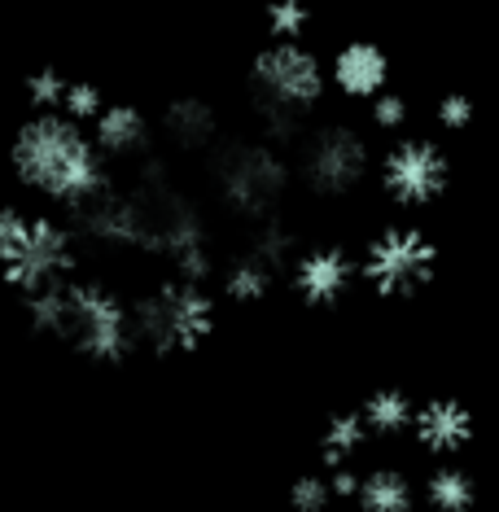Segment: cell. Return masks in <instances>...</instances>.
I'll return each mask as SVG.
<instances>
[{
	"instance_id": "4316f807",
	"label": "cell",
	"mask_w": 499,
	"mask_h": 512,
	"mask_svg": "<svg viewBox=\"0 0 499 512\" xmlns=\"http://www.w3.org/2000/svg\"><path fill=\"white\" fill-rule=\"evenodd\" d=\"M333 495L338 499H355L359 495V482H364V473H355V469H333Z\"/></svg>"
},
{
	"instance_id": "7402d4cb",
	"label": "cell",
	"mask_w": 499,
	"mask_h": 512,
	"mask_svg": "<svg viewBox=\"0 0 499 512\" xmlns=\"http://www.w3.org/2000/svg\"><path fill=\"white\" fill-rule=\"evenodd\" d=\"M66 92H71V79L53 66H44L27 79V106L31 114H62L66 110Z\"/></svg>"
},
{
	"instance_id": "6da1fadb",
	"label": "cell",
	"mask_w": 499,
	"mask_h": 512,
	"mask_svg": "<svg viewBox=\"0 0 499 512\" xmlns=\"http://www.w3.org/2000/svg\"><path fill=\"white\" fill-rule=\"evenodd\" d=\"M9 162L22 189L62 206L71 219L114 189L106 149L71 114H31L9 145Z\"/></svg>"
},
{
	"instance_id": "5b68a950",
	"label": "cell",
	"mask_w": 499,
	"mask_h": 512,
	"mask_svg": "<svg viewBox=\"0 0 499 512\" xmlns=\"http://www.w3.org/2000/svg\"><path fill=\"white\" fill-rule=\"evenodd\" d=\"M211 176L215 193L232 215L263 224L276 219L281 197L289 189V162L281 154V145H272L268 136H241V141H224L211 154Z\"/></svg>"
},
{
	"instance_id": "2e32d148",
	"label": "cell",
	"mask_w": 499,
	"mask_h": 512,
	"mask_svg": "<svg viewBox=\"0 0 499 512\" xmlns=\"http://www.w3.org/2000/svg\"><path fill=\"white\" fill-rule=\"evenodd\" d=\"M373 438L364 425V412H338L329 416V425H324L320 434V460L329 464V469H351V460L364 451V442Z\"/></svg>"
},
{
	"instance_id": "4fadbf2b",
	"label": "cell",
	"mask_w": 499,
	"mask_h": 512,
	"mask_svg": "<svg viewBox=\"0 0 499 512\" xmlns=\"http://www.w3.org/2000/svg\"><path fill=\"white\" fill-rule=\"evenodd\" d=\"M92 136L106 149V158H145L154 145V123L132 101H110L106 114L92 123Z\"/></svg>"
},
{
	"instance_id": "603a6c76",
	"label": "cell",
	"mask_w": 499,
	"mask_h": 512,
	"mask_svg": "<svg viewBox=\"0 0 499 512\" xmlns=\"http://www.w3.org/2000/svg\"><path fill=\"white\" fill-rule=\"evenodd\" d=\"M333 477L324 473H303L294 486H289V504H294V512H324L333 504Z\"/></svg>"
},
{
	"instance_id": "277c9868",
	"label": "cell",
	"mask_w": 499,
	"mask_h": 512,
	"mask_svg": "<svg viewBox=\"0 0 499 512\" xmlns=\"http://www.w3.org/2000/svg\"><path fill=\"white\" fill-rule=\"evenodd\" d=\"M79 263L75 219H57L49 211L5 206L0 211V272L22 294H36L57 281H71Z\"/></svg>"
},
{
	"instance_id": "cb8c5ba5",
	"label": "cell",
	"mask_w": 499,
	"mask_h": 512,
	"mask_svg": "<svg viewBox=\"0 0 499 512\" xmlns=\"http://www.w3.org/2000/svg\"><path fill=\"white\" fill-rule=\"evenodd\" d=\"M106 92H101L97 84H88V79H71V92H66V110L75 123H97L101 114H106Z\"/></svg>"
},
{
	"instance_id": "d6986e66",
	"label": "cell",
	"mask_w": 499,
	"mask_h": 512,
	"mask_svg": "<svg viewBox=\"0 0 499 512\" xmlns=\"http://www.w3.org/2000/svg\"><path fill=\"white\" fill-rule=\"evenodd\" d=\"M425 504L434 512H473V504H478V486H473V477L464 469L443 464V469H434L425 477Z\"/></svg>"
},
{
	"instance_id": "9a60e30c",
	"label": "cell",
	"mask_w": 499,
	"mask_h": 512,
	"mask_svg": "<svg viewBox=\"0 0 499 512\" xmlns=\"http://www.w3.org/2000/svg\"><path fill=\"white\" fill-rule=\"evenodd\" d=\"M359 512H416V486L403 469H368L355 495Z\"/></svg>"
},
{
	"instance_id": "e0dca14e",
	"label": "cell",
	"mask_w": 499,
	"mask_h": 512,
	"mask_svg": "<svg viewBox=\"0 0 499 512\" xmlns=\"http://www.w3.org/2000/svg\"><path fill=\"white\" fill-rule=\"evenodd\" d=\"M359 412H364V425L373 438H399L416 425V403L403 390H373Z\"/></svg>"
},
{
	"instance_id": "484cf974",
	"label": "cell",
	"mask_w": 499,
	"mask_h": 512,
	"mask_svg": "<svg viewBox=\"0 0 499 512\" xmlns=\"http://www.w3.org/2000/svg\"><path fill=\"white\" fill-rule=\"evenodd\" d=\"M373 123L381 132H399V127L408 123V101H403L399 92H381L373 101Z\"/></svg>"
},
{
	"instance_id": "44dd1931",
	"label": "cell",
	"mask_w": 499,
	"mask_h": 512,
	"mask_svg": "<svg viewBox=\"0 0 499 512\" xmlns=\"http://www.w3.org/2000/svg\"><path fill=\"white\" fill-rule=\"evenodd\" d=\"M311 27L307 0H272L268 5V36L272 44H303Z\"/></svg>"
},
{
	"instance_id": "5bb4252c",
	"label": "cell",
	"mask_w": 499,
	"mask_h": 512,
	"mask_svg": "<svg viewBox=\"0 0 499 512\" xmlns=\"http://www.w3.org/2000/svg\"><path fill=\"white\" fill-rule=\"evenodd\" d=\"M162 136H167L184 154H215L219 149V119L211 101L202 97H180L162 114Z\"/></svg>"
},
{
	"instance_id": "d4e9b609",
	"label": "cell",
	"mask_w": 499,
	"mask_h": 512,
	"mask_svg": "<svg viewBox=\"0 0 499 512\" xmlns=\"http://www.w3.org/2000/svg\"><path fill=\"white\" fill-rule=\"evenodd\" d=\"M469 123H473V101L464 97V92H447V97L438 101V127H443V132H464Z\"/></svg>"
},
{
	"instance_id": "ffe728a7",
	"label": "cell",
	"mask_w": 499,
	"mask_h": 512,
	"mask_svg": "<svg viewBox=\"0 0 499 512\" xmlns=\"http://www.w3.org/2000/svg\"><path fill=\"white\" fill-rule=\"evenodd\" d=\"M250 254H259L268 267H294L298 254H303V246H298V232L281 224V215L276 219H263V224H254V237H250Z\"/></svg>"
},
{
	"instance_id": "ba28073f",
	"label": "cell",
	"mask_w": 499,
	"mask_h": 512,
	"mask_svg": "<svg viewBox=\"0 0 499 512\" xmlns=\"http://www.w3.org/2000/svg\"><path fill=\"white\" fill-rule=\"evenodd\" d=\"M298 171L303 184L320 197H346L351 189L364 184L373 171V149L368 136L351 123H324L316 132H307L303 154H298Z\"/></svg>"
},
{
	"instance_id": "7c38bea8",
	"label": "cell",
	"mask_w": 499,
	"mask_h": 512,
	"mask_svg": "<svg viewBox=\"0 0 499 512\" xmlns=\"http://www.w3.org/2000/svg\"><path fill=\"white\" fill-rule=\"evenodd\" d=\"M412 434L429 456H456L473 442V412L460 399H429L416 407Z\"/></svg>"
},
{
	"instance_id": "52a82bcc",
	"label": "cell",
	"mask_w": 499,
	"mask_h": 512,
	"mask_svg": "<svg viewBox=\"0 0 499 512\" xmlns=\"http://www.w3.org/2000/svg\"><path fill=\"white\" fill-rule=\"evenodd\" d=\"M438 272V246L421 228L394 224L368 241L364 259H359V276L377 289L381 298H412L425 289Z\"/></svg>"
},
{
	"instance_id": "3957f363",
	"label": "cell",
	"mask_w": 499,
	"mask_h": 512,
	"mask_svg": "<svg viewBox=\"0 0 499 512\" xmlns=\"http://www.w3.org/2000/svg\"><path fill=\"white\" fill-rule=\"evenodd\" d=\"M324 88H329V66L307 44H268L250 62L254 114L272 145L303 136V123L320 106Z\"/></svg>"
},
{
	"instance_id": "ac0fdd59",
	"label": "cell",
	"mask_w": 499,
	"mask_h": 512,
	"mask_svg": "<svg viewBox=\"0 0 499 512\" xmlns=\"http://www.w3.org/2000/svg\"><path fill=\"white\" fill-rule=\"evenodd\" d=\"M219 285H224V298L232 302H263L272 294V285H276V267H268L259 259V254H241V259H232L224 267V276H219Z\"/></svg>"
},
{
	"instance_id": "7a4b0ae2",
	"label": "cell",
	"mask_w": 499,
	"mask_h": 512,
	"mask_svg": "<svg viewBox=\"0 0 499 512\" xmlns=\"http://www.w3.org/2000/svg\"><path fill=\"white\" fill-rule=\"evenodd\" d=\"M22 316L31 333L66 342L92 364H123L141 351L132 302H123L110 285L71 276L36 294H22Z\"/></svg>"
},
{
	"instance_id": "9c48e42d",
	"label": "cell",
	"mask_w": 499,
	"mask_h": 512,
	"mask_svg": "<svg viewBox=\"0 0 499 512\" xmlns=\"http://www.w3.org/2000/svg\"><path fill=\"white\" fill-rule=\"evenodd\" d=\"M447 180H451V162L425 136H403L381 158V189L390 193L394 206H408V211L438 202L447 193Z\"/></svg>"
},
{
	"instance_id": "8992f818",
	"label": "cell",
	"mask_w": 499,
	"mask_h": 512,
	"mask_svg": "<svg viewBox=\"0 0 499 512\" xmlns=\"http://www.w3.org/2000/svg\"><path fill=\"white\" fill-rule=\"evenodd\" d=\"M132 316L149 355H189L215 333V298L206 285L167 276L132 302Z\"/></svg>"
},
{
	"instance_id": "30bf717a",
	"label": "cell",
	"mask_w": 499,
	"mask_h": 512,
	"mask_svg": "<svg viewBox=\"0 0 499 512\" xmlns=\"http://www.w3.org/2000/svg\"><path fill=\"white\" fill-rule=\"evenodd\" d=\"M355 276H359V263L342 246H311L289 267L294 294L303 298L307 307H338V302L351 294Z\"/></svg>"
},
{
	"instance_id": "8fae6325",
	"label": "cell",
	"mask_w": 499,
	"mask_h": 512,
	"mask_svg": "<svg viewBox=\"0 0 499 512\" xmlns=\"http://www.w3.org/2000/svg\"><path fill=\"white\" fill-rule=\"evenodd\" d=\"M329 84L351 101H373L381 92H390V57L386 49H377L373 40H351L333 53L329 62Z\"/></svg>"
}]
</instances>
